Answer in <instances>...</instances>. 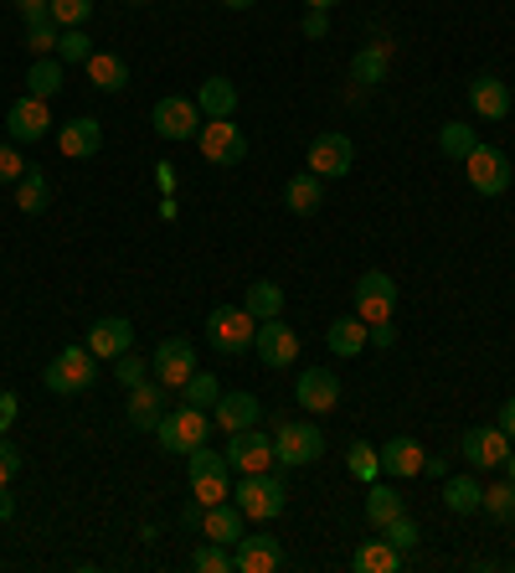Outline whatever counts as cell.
I'll return each instance as SVG.
<instances>
[{"label":"cell","mask_w":515,"mask_h":573,"mask_svg":"<svg viewBox=\"0 0 515 573\" xmlns=\"http://www.w3.org/2000/svg\"><path fill=\"white\" fill-rule=\"evenodd\" d=\"M233 501L248 522H274V516H284V507H289V485H284V475H274V470H253V475L237 481Z\"/></svg>","instance_id":"1"},{"label":"cell","mask_w":515,"mask_h":573,"mask_svg":"<svg viewBox=\"0 0 515 573\" xmlns=\"http://www.w3.org/2000/svg\"><path fill=\"white\" fill-rule=\"evenodd\" d=\"M155 439H161L165 454H192L196 444L212 439V408H196V403L171 408V413L155 423Z\"/></svg>","instance_id":"2"},{"label":"cell","mask_w":515,"mask_h":573,"mask_svg":"<svg viewBox=\"0 0 515 573\" xmlns=\"http://www.w3.org/2000/svg\"><path fill=\"white\" fill-rule=\"evenodd\" d=\"M47 388L58 392V398H78V392H89L93 378H99V357L89 347H62L52 362H47Z\"/></svg>","instance_id":"3"},{"label":"cell","mask_w":515,"mask_h":573,"mask_svg":"<svg viewBox=\"0 0 515 573\" xmlns=\"http://www.w3.org/2000/svg\"><path fill=\"white\" fill-rule=\"evenodd\" d=\"M253 336H258V320H253L243 305H217V310L206 316V341H212L222 357L253 351Z\"/></svg>","instance_id":"4"},{"label":"cell","mask_w":515,"mask_h":573,"mask_svg":"<svg viewBox=\"0 0 515 573\" xmlns=\"http://www.w3.org/2000/svg\"><path fill=\"white\" fill-rule=\"evenodd\" d=\"M320 454H325V434L315 423L279 419V429H274V465L299 470V465H315Z\"/></svg>","instance_id":"5"},{"label":"cell","mask_w":515,"mask_h":573,"mask_svg":"<svg viewBox=\"0 0 515 573\" xmlns=\"http://www.w3.org/2000/svg\"><path fill=\"white\" fill-rule=\"evenodd\" d=\"M150 124H155V135L161 140H196L202 135L206 114L196 109V99H181V93H171V99H161V104L150 109Z\"/></svg>","instance_id":"6"},{"label":"cell","mask_w":515,"mask_h":573,"mask_svg":"<svg viewBox=\"0 0 515 573\" xmlns=\"http://www.w3.org/2000/svg\"><path fill=\"white\" fill-rule=\"evenodd\" d=\"M351 305H356V316L367 320V326L392 320V310H398V285H392V274H382V269L361 274L356 289H351Z\"/></svg>","instance_id":"7"},{"label":"cell","mask_w":515,"mask_h":573,"mask_svg":"<svg viewBox=\"0 0 515 573\" xmlns=\"http://www.w3.org/2000/svg\"><path fill=\"white\" fill-rule=\"evenodd\" d=\"M464 176H470V186L480 196H501L511 192V161H505V151H495V145H474L470 155H464Z\"/></svg>","instance_id":"8"},{"label":"cell","mask_w":515,"mask_h":573,"mask_svg":"<svg viewBox=\"0 0 515 573\" xmlns=\"http://www.w3.org/2000/svg\"><path fill=\"white\" fill-rule=\"evenodd\" d=\"M196 145H202V155L212 166H243V161H248V135H243L233 120H206Z\"/></svg>","instance_id":"9"},{"label":"cell","mask_w":515,"mask_h":573,"mask_svg":"<svg viewBox=\"0 0 515 573\" xmlns=\"http://www.w3.org/2000/svg\"><path fill=\"white\" fill-rule=\"evenodd\" d=\"M130 429H140V434H155V423L171 413V388H165L161 378H145L130 388Z\"/></svg>","instance_id":"10"},{"label":"cell","mask_w":515,"mask_h":573,"mask_svg":"<svg viewBox=\"0 0 515 573\" xmlns=\"http://www.w3.org/2000/svg\"><path fill=\"white\" fill-rule=\"evenodd\" d=\"M356 161V145L340 130H330V135H315L309 140V155H305V166L320 176V182H336V176H346Z\"/></svg>","instance_id":"11"},{"label":"cell","mask_w":515,"mask_h":573,"mask_svg":"<svg viewBox=\"0 0 515 573\" xmlns=\"http://www.w3.org/2000/svg\"><path fill=\"white\" fill-rule=\"evenodd\" d=\"M227 465H233L237 475L268 470V465H274V434H264L258 423H253V429H237V434H227Z\"/></svg>","instance_id":"12"},{"label":"cell","mask_w":515,"mask_h":573,"mask_svg":"<svg viewBox=\"0 0 515 573\" xmlns=\"http://www.w3.org/2000/svg\"><path fill=\"white\" fill-rule=\"evenodd\" d=\"M505 454H511V434H505L501 423H474L464 429V460L474 470H501Z\"/></svg>","instance_id":"13"},{"label":"cell","mask_w":515,"mask_h":573,"mask_svg":"<svg viewBox=\"0 0 515 573\" xmlns=\"http://www.w3.org/2000/svg\"><path fill=\"white\" fill-rule=\"evenodd\" d=\"M253 347H258V362H268V367H295L299 362V331L295 326H284V316L258 320Z\"/></svg>","instance_id":"14"},{"label":"cell","mask_w":515,"mask_h":573,"mask_svg":"<svg viewBox=\"0 0 515 573\" xmlns=\"http://www.w3.org/2000/svg\"><path fill=\"white\" fill-rule=\"evenodd\" d=\"M233 563L237 573H279L284 569V543L268 532H243L233 543Z\"/></svg>","instance_id":"15"},{"label":"cell","mask_w":515,"mask_h":573,"mask_svg":"<svg viewBox=\"0 0 515 573\" xmlns=\"http://www.w3.org/2000/svg\"><path fill=\"white\" fill-rule=\"evenodd\" d=\"M150 372H155L165 388H181V382L196 372V347L186 336H165L161 347H155V357H150Z\"/></svg>","instance_id":"16"},{"label":"cell","mask_w":515,"mask_h":573,"mask_svg":"<svg viewBox=\"0 0 515 573\" xmlns=\"http://www.w3.org/2000/svg\"><path fill=\"white\" fill-rule=\"evenodd\" d=\"M6 124H11V140L16 145H37V140H47V130H52V104L47 99H16L11 114H6Z\"/></svg>","instance_id":"17"},{"label":"cell","mask_w":515,"mask_h":573,"mask_svg":"<svg viewBox=\"0 0 515 573\" xmlns=\"http://www.w3.org/2000/svg\"><path fill=\"white\" fill-rule=\"evenodd\" d=\"M295 398L305 413H330V408L340 403V378L330 367H305L295 382Z\"/></svg>","instance_id":"18"},{"label":"cell","mask_w":515,"mask_h":573,"mask_svg":"<svg viewBox=\"0 0 515 573\" xmlns=\"http://www.w3.org/2000/svg\"><path fill=\"white\" fill-rule=\"evenodd\" d=\"M83 347H89L99 362H114V357L134 351V326L124 316H103L89 326V341H83Z\"/></svg>","instance_id":"19"},{"label":"cell","mask_w":515,"mask_h":573,"mask_svg":"<svg viewBox=\"0 0 515 573\" xmlns=\"http://www.w3.org/2000/svg\"><path fill=\"white\" fill-rule=\"evenodd\" d=\"M264 419V403L253 398V392H222L217 403H212V423L237 434V429H253V423Z\"/></svg>","instance_id":"20"},{"label":"cell","mask_w":515,"mask_h":573,"mask_svg":"<svg viewBox=\"0 0 515 573\" xmlns=\"http://www.w3.org/2000/svg\"><path fill=\"white\" fill-rule=\"evenodd\" d=\"M511 89H505V78H495V73H480L470 83V109L480 114V120H505L511 114Z\"/></svg>","instance_id":"21"},{"label":"cell","mask_w":515,"mask_h":573,"mask_svg":"<svg viewBox=\"0 0 515 573\" xmlns=\"http://www.w3.org/2000/svg\"><path fill=\"white\" fill-rule=\"evenodd\" d=\"M382 475H398V481H412V475H423V444L418 439H408V434H398V439H387L382 450Z\"/></svg>","instance_id":"22"},{"label":"cell","mask_w":515,"mask_h":573,"mask_svg":"<svg viewBox=\"0 0 515 573\" xmlns=\"http://www.w3.org/2000/svg\"><path fill=\"white\" fill-rule=\"evenodd\" d=\"M58 151L68 161H89V155L103 151V124L99 120H68L58 130Z\"/></svg>","instance_id":"23"},{"label":"cell","mask_w":515,"mask_h":573,"mask_svg":"<svg viewBox=\"0 0 515 573\" xmlns=\"http://www.w3.org/2000/svg\"><path fill=\"white\" fill-rule=\"evenodd\" d=\"M202 532L212 538V543H227L233 548L243 532H248V516L237 512V501H217V507H206L202 516Z\"/></svg>","instance_id":"24"},{"label":"cell","mask_w":515,"mask_h":573,"mask_svg":"<svg viewBox=\"0 0 515 573\" xmlns=\"http://www.w3.org/2000/svg\"><path fill=\"white\" fill-rule=\"evenodd\" d=\"M325 347L336 351V357H361L371 347V326L361 316H340L330 331H325Z\"/></svg>","instance_id":"25"},{"label":"cell","mask_w":515,"mask_h":573,"mask_svg":"<svg viewBox=\"0 0 515 573\" xmlns=\"http://www.w3.org/2000/svg\"><path fill=\"white\" fill-rule=\"evenodd\" d=\"M387 68H392V42H367L351 58V83H361V89H377V83L387 78Z\"/></svg>","instance_id":"26"},{"label":"cell","mask_w":515,"mask_h":573,"mask_svg":"<svg viewBox=\"0 0 515 573\" xmlns=\"http://www.w3.org/2000/svg\"><path fill=\"white\" fill-rule=\"evenodd\" d=\"M196 109H202L206 120H233V109H237V89H233V78H222L212 73L196 89Z\"/></svg>","instance_id":"27"},{"label":"cell","mask_w":515,"mask_h":573,"mask_svg":"<svg viewBox=\"0 0 515 573\" xmlns=\"http://www.w3.org/2000/svg\"><path fill=\"white\" fill-rule=\"evenodd\" d=\"M408 512V497H402L398 485H382V475L367 485V522L371 528H387V522H398Z\"/></svg>","instance_id":"28"},{"label":"cell","mask_w":515,"mask_h":573,"mask_svg":"<svg viewBox=\"0 0 515 573\" xmlns=\"http://www.w3.org/2000/svg\"><path fill=\"white\" fill-rule=\"evenodd\" d=\"M83 68H89V83L99 93H124L130 89V62L114 58V52H93Z\"/></svg>","instance_id":"29"},{"label":"cell","mask_w":515,"mask_h":573,"mask_svg":"<svg viewBox=\"0 0 515 573\" xmlns=\"http://www.w3.org/2000/svg\"><path fill=\"white\" fill-rule=\"evenodd\" d=\"M325 202V186L315 171H299V176H289V186H284V207L295 212V217H315Z\"/></svg>","instance_id":"30"},{"label":"cell","mask_w":515,"mask_h":573,"mask_svg":"<svg viewBox=\"0 0 515 573\" xmlns=\"http://www.w3.org/2000/svg\"><path fill=\"white\" fill-rule=\"evenodd\" d=\"M62 68H68L62 58H37V62H31V68H27V93H31V99H47V104H52V99L62 93V83H68Z\"/></svg>","instance_id":"31"},{"label":"cell","mask_w":515,"mask_h":573,"mask_svg":"<svg viewBox=\"0 0 515 573\" xmlns=\"http://www.w3.org/2000/svg\"><path fill=\"white\" fill-rule=\"evenodd\" d=\"M351 569L356 573H398L402 569V553L387 538H377V543H361L351 553Z\"/></svg>","instance_id":"32"},{"label":"cell","mask_w":515,"mask_h":573,"mask_svg":"<svg viewBox=\"0 0 515 573\" xmlns=\"http://www.w3.org/2000/svg\"><path fill=\"white\" fill-rule=\"evenodd\" d=\"M480 501H485V485L474 481V475H449V481H443V507L454 516L480 512Z\"/></svg>","instance_id":"33"},{"label":"cell","mask_w":515,"mask_h":573,"mask_svg":"<svg viewBox=\"0 0 515 573\" xmlns=\"http://www.w3.org/2000/svg\"><path fill=\"white\" fill-rule=\"evenodd\" d=\"M16 207L27 212V217H37V212L52 207V182H47V171L27 166V176L16 182Z\"/></svg>","instance_id":"34"},{"label":"cell","mask_w":515,"mask_h":573,"mask_svg":"<svg viewBox=\"0 0 515 573\" xmlns=\"http://www.w3.org/2000/svg\"><path fill=\"white\" fill-rule=\"evenodd\" d=\"M243 310H248L253 320H274V316H284V289L274 285V279H253L248 295H243Z\"/></svg>","instance_id":"35"},{"label":"cell","mask_w":515,"mask_h":573,"mask_svg":"<svg viewBox=\"0 0 515 573\" xmlns=\"http://www.w3.org/2000/svg\"><path fill=\"white\" fill-rule=\"evenodd\" d=\"M480 145V135H474V124H464V120H454V124H443L439 130V151L449 155V161H459L464 166V155Z\"/></svg>","instance_id":"36"},{"label":"cell","mask_w":515,"mask_h":573,"mask_svg":"<svg viewBox=\"0 0 515 573\" xmlns=\"http://www.w3.org/2000/svg\"><path fill=\"white\" fill-rule=\"evenodd\" d=\"M346 465H351V475L356 481H377L382 475V454H377V444H367V439H356L351 450H346Z\"/></svg>","instance_id":"37"},{"label":"cell","mask_w":515,"mask_h":573,"mask_svg":"<svg viewBox=\"0 0 515 573\" xmlns=\"http://www.w3.org/2000/svg\"><path fill=\"white\" fill-rule=\"evenodd\" d=\"M186 475H233V465H227V450H212V444H196L192 454H186Z\"/></svg>","instance_id":"38"},{"label":"cell","mask_w":515,"mask_h":573,"mask_svg":"<svg viewBox=\"0 0 515 573\" xmlns=\"http://www.w3.org/2000/svg\"><path fill=\"white\" fill-rule=\"evenodd\" d=\"M222 398L217 388V372H192V378L181 382V403H196V408H212Z\"/></svg>","instance_id":"39"},{"label":"cell","mask_w":515,"mask_h":573,"mask_svg":"<svg viewBox=\"0 0 515 573\" xmlns=\"http://www.w3.org/2000/svg\"><path fill=\"white\" fill-rule=\"evenodd\" d=\"M480 512L495 516V522H515V485H511V481L485 485V501H480Z\"/></svg>","instance_id":"40"},{"label":"cell","mask_w":515,"mask_h":573,"mask_svg":"<svg viewBox=\"0 0 515 573\" xmlns=\"http://www.w3.org/2000/svg\"><path fill=\"white\" fill-rule=\"evenodd\" d=\"M192 569L196 573H233L237 563H233V553H227V543H206L192 553Z\"/></svg>","instance_id":"41"},{"label":"cell","mask_w":515,"mask_h":573,"mask_svg":"<svg viewBox=\"0 0 515 573\" xmlns=\"http://www.w3.org/2000/svg\"><path fill=\"white\" fill-rule=\"evenodd\" d=\"M58 58H62V62H89V58H93L89 31H83V27H62V37H58Z\"/></svg>","instance_id":"42"},{"label":"cell","mask_w":515,"mask_h":573,"mask_svg":"<svg viewBox=\"0 0 515 573\" xmlns=\"http://www.w3.org/2000/svg\"><path fill=\"white\" fill-rule=\"evenodd\" d=\"M192 497L202 501V507H217V501L233 497V475H196V481H192Z\"/></svg>","instance_id":"43"},{"label":"cell","mask_w":515,"mask_h":573,"mask_svg":"<svg viewBox=\"0 0 515 573\" xmlns=\"http://www.w3.org/2000/svg\"><path fill=\"white\" fill-rule=\"evenodd\" d=\"M382 538H387V543H392V548H398L402 559H408L412 548H418V538H423V532H418V522H412V516L402 512L398 522H387V528H382Z\"/></svg>","instance_id":"44"},{"label":"cell","mask_w":515,"mask_h":573,"mask_svg":"<svg viewBox=\"0 0 515 573\" xmlns=\"http://www.w3.org/2000/svg\"><path fill=\"white\" fill-rule=\"evenodd\" d=\"M58 37H62V27L58 21H42V27H27V47L37 52V58H52L58 52Z\"/></svg>","instance_id":"45"},{"label":"cell","mask_w":515,"mask_h":573,"mask_svg":"<svg viewBox=\"0 0 515 573\" xmlns=\"http://www.w3.org/2000/svg\"><path fill=\"white\" fill-rule=\"evenodd\" d=\"M93 16V0H52V21L58 27H83Z\"/></svg>","instance_id":"46"},{"label":"cell","mask_w":515,"mask_h":573,"mask_svg":"<svg viewBox=\"0 0 515 573\" xmlns=\"http://www.w3.org/2000/svg\"><path fill=\"white\" fill-rule=\"evenodd\" d=\"M27 176V161L16 151V140H0V186H16Z\"/></svg>","instance_id":"47"},{"label":"cell","mask_w":515,"mask_h":573,"mask_svg":"<svg viewBox=\"0 0 515 573\" xmlns=\"http://www.w3.org/2000/svg\"><path fill=\"white\" fill-rule=\"evenodd\" d=\"M114 378L124 382V392H130L134 382H145V378H150V362H140L134 351H124V357H114Z\"/></svg>","instance_id":"48"},{"label":"cell","mask_w":515,"mask_h":573,"mask_svg":"<svg viewBox=\"0 0 515 573\" xmlns=\"http://www.w3.org/2000/svg\"><path fill=\"white\" fill-rule=\"evenodd\" d=\"M16 470H21V450H16L11 439L0 434V485H11V481H16Z\"/></svg>","instance_id":"49"},{"label":"cell","mask_w":515,"mask_h":573,"mask_svg":"<svg viewBox=\"0 0 515 573\" xmlns=\"http://www.w3.org/2000/svg\"><path fill=\"white\" fill-rule=\"evenodd\" d=\"M16 11L27 27H42V21H52V0H16Z\"/></svg>","instance_id":"50"},{"label":"cell","mask_w":515,"mask_h":573,"mask_svg":"<svg viewBox=\"0 0 515 573\" xmlns=\"http://www.w3.org/2000/svg\"><path fill=\"white\" fill-rule=\"evenodd\" d=\"M21 419V398L0 388V434H11V423Z\"/></svg>","instance_id":"51"},{"label":"cell","mask_w":515,"mask_h":573,"mask_svg":"<svg viewBox=\"0 0 515 573\" xmlns=\"http://www.w3.org/2000/svg\"><path fill=\"white\" fill-rule=\"evenodd\" d=\"M299 31H305L309 42H320L325 31H330V16H325V11H309V6H305V21H299Z\"/></svg>","instance_id":"52"},{"label":"cell","mask_w":515,"mask_h":573,"mask_svg":"<svg viewBox=\"0 0 515 573\" xmlns=\"http://www.w3.org/2000/svg\"><path fill=\"white\" fill-rule=\"evenodd\" d=\"M392 341H398V326H392V320H377V326H371V347H392Z\"/></svg>","instance_id":"53"},{"label":"cell","mask_w":515,"mask_h":573,"mask_svg":"<svg viewBox=\"0 0 515 573\" xmlns=\"http://www.w3.org/2000/svg\"><path fill=\"white\" fill-rule=\"evenodd\" d=\"M423 475H439V481H449V460H443V454H428V460H423Z\"/></svg>","instance_id":"54"},{"label":"cell","mask_w":515,"mask_h":573,"mask_svg":"<svg viewBox=\"0 0 515 573\" xmlns=\"http://www.w3.org/2000/svg\"><path fill=\"white\" fill-rule=\"evenodd\" d=\"M202 516H206V507H202V501L192 497V507L181 512V528H202Z\"/></svg>","instance_id":"55"},{"label":"cell","mask_w":515,"mask_h":573,"mask_svg":"<svg viewBox=\"0 0 515 573\" xmlns=\"http://www.w3.org/2000/svg\"><path fill=\"white\" fill-rule=\"evenodd\" d=\"M16 516V497H11V485H0V522H11Z\"/></svg>","instance_id":"56"},{"label":"cell","mask_w":515,"mask_h":573,"mask_svg":"<svg viewBox=\"0 0 515 573\" xmlns=\"http://www.w3.org/2000/svg\"><path fill=\"white\" fill-rule=\"evenodd\" d=\"M155 182H161V192L171 196V192H176V171H171V166H155Z\"/></svg>","instance_id":"57"},{"label":"cell","mask_w":515,"mask_h":573,"mask_svg":"<svg viewBox=\"0 0 515 573\" xmlns=\"http://www.w3.org/2000/svg\"><path fill=\"white\" fill-rule=\"evenodd\" d=\"M501 429L515 439V398H505V408H501Z\"/></svg>","instance_id":"58"},{"label":"cell","mask_w":515,"mask_h":573,"mask_svg":"<svg viewBox=\"0 0 515 573\" xmlns=\"http://www.w3.org/2000/svg\"><path fill=\"white\" fill-rule=\"evenodd\" d=\"M227 11H248V6H258V0H222Z\"/></svg>","instance_id":"59"},{"label":"cell","mask_w":515,"mask_h":573,"mask_svg":"<svg viewBox=\"0 0 515 573\" xmlns=\"http://www.w3.org/2000/svg\"><path fill=\"white\" fill-rule=\"evenodd\" d=\"M309 11H330V6H340V0H305Z\"/></svg>","instance_id":"60"},{"label":"cell","mask_w":515,"mask_h":573,"mask_svg":"<svg viewBox=\"0 0 515 573\" xmlns=\"http://www.w3.org/2000/svg\"><path fill=\"white\" fill-rule=\"evenodd\" d=\"M505 481H511V485H515V450H511V454H505Z\"/></svg>","instance_id":"61"},{"label":"cell","mask_w":515,"mask_h":573,"mask_svg":"<svg viewBox=\"0 0 515 573\" xmlns=\"http://www.w3.org/2000/svg\"><path fill=\"white\" fill-rule=\"evenodd\" d=\"M130 6H145V0H130Z\"/></svg>","instance_id":"62"}]
</instances>
